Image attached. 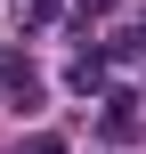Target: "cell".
Returning <instances> with one entry per match:
<instances>
[{
    "instance_id": "6da1fadb",
    "label": "cell",
    "mask_w": 146,
    "mask_h": 154,
    "mask_svg": "<svg viewBox=\"0 0 146 154\" xmlns=\"http://www.w3.org/2000/svg\"><path fill=\"white\" fill-rule=\"evenodd\" d=\"M0 89H8L16 106H33V97H41V73H33V57H0Z\"/></svg>"
},
{
    "instance_id": "7a4b0ae2",
    "label": "cell",
    "mask_w": 146,
    "mask_h": 154,
    "mask_svg": "<svg viewBox=\"0 0 146 154\" xmlns=\"http://www.w3.org/2000/svg\"><path fill=\"white\" fill-rule=\"evenodd\" d=\"M65 89H73V97H106V65H98V57H73V65H65Z\"/></svg>"
},
{
    "instance_id": "3957f363",
    "label": "cell",
    "mask_w": 146,
    "mask_h": 154,
    "mask_svg": "<svg viewBox=\"0 0 146 154\" xmlns=\"http://www.w3.org/2000/svg\"><path fill=\"white\" fill-rule=\"evenodd\" d=\"M16 154H65V138H49V130H41V138H24Z\"/></svg>"
},
{
    "instance_id": "277c9868",
    "label": "cell",
    "mask_w": 146,
    "mask_h": 154,
    "mask_svg": "<svg viewBox=\"0 0 146 154\" xmlns=\"http://www.w3.org/2000/svg\"><path fill=\"white\" fill-rule=\"evenodd\" d=\"M73 8H81V16H114V0H73Z\"/></svg>"
}]
</instances>
